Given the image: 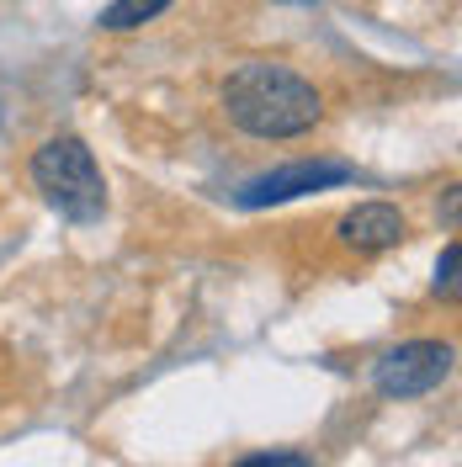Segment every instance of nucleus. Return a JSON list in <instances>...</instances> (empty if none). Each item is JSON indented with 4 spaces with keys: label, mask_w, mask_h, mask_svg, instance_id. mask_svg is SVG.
Segmentation results:
<instances>
[{
    "label": "nucleus",
    "mask_w": 462,
    "mask_h": 467,
    "mask_svg": "<svg viewBox=\"0 0 462 467\" xmlns=\"http://www.w3.org/2000/svg\"><path fill=\"white\" fill-rule=\"evenodd\" d=\"M224 112L250 139H298L324 117V101L288 64H239L224 86Z\"/></svg>",
    "instance_id": "nucleus-1"
},
{
    "label": "nucleus",
    "mask_w": 462,
    "mask_h": 467,
    "mask_svg": "<svg viewBox=\"0 0 462 467\" xmlns=\"http://www.w3.org/2000/svg\"><path fill=\"white\" fill-rule=\"evenodd\" d=\"M32 181L48 202L69 218V223H96L107 213V181H101V165L75 133H58L32 154Z\"/></svg>",
    "instance_id": "nucleus-2"
},
{
    "label": "nucleus",
    "mask_w": 462,
    "mask_h": 467,
    "mask_svg": "<svg viewBox=\"0 0 462 467\" xmlns=\"http://www.w3.org/2000/svg\"><path fill=\"white\" fill-rule=\"evenodd\" d=\"M452 361H457V350L446 340H409V346H394L388 356H377L373 388L383 399H420V393H431L452 378Z\"/></svg>",
    "instance_id": "nucleus-3"
},
{
    "label": "nucleus",
    "mask_w": 462,
    "mask_h": 467,
    "mask_svg": "<svg viewBox=\"0 0 462 467\" xmlns=\"http://www.w3.org/2000/svg\"><path fill=\"white\" fill-rule=\"evenodd\" d=\"M346 181H356V171L341 165V160H298V165L256 175L239 192V207H277L292 202V197H309V192H324V186H346Z\"/></svg>",
    "instance_id": "nucleus-4"
},
{
    "label": "nucleus",
    "mask_w": 462,
    "mask_h": 467,
    "mask_svg": "<svg viewBox=\"0 0 462 467\" xmlns=\"http://www.w3.org/2000/svg\"><path fill=\"white\" fill-rule=\"evenodd\" d=\"M404 234H409L404 213H399V207H388V202H362L356 213H346V218H341V244L362 250V255L399 244Z\"/></svg>",
    "instance_id": "nucleus-5"
},
{
    "label": "nucleus",
    "mask_w": 462,
    "mask_h": 467,
    "mask_svg": "<svg viewBox=\"0 0 462 467\" xmlns=\"http://www.w3.org/2000/svg\"><path fill=\"white\" fill-rule=\"evenodd\" d=\"M165 5H171V0H112V5L101 11V27L107 32H133V27H144V22H154Z\"/></svg>",
    "instance_id": "nucleus-6"
},
{
    "label": "nucleus",
    "mask_w": 462,
    "mask_h": 467,
    "mask_svg": "<svg viewBox=\"0 0 462 467\" xmlns=\"http://www.w3.org/2000/svg\"><path fill=\"white\" fill-rule=\"evenodd\" d=\"M436 297H457V244H446L436 261Z\"/></svg>",
    "instance_id": "nucleus-7"
},
{
    "label": "nucleus",
    "mask_w": 462,
    "mask_h": 467,
    "mask_svg": "<svg viewBox=\"0 0 462 467\" xmlns=\"http://www.w3.org/2000/svg\"><path fill=\"white\" fill-rule=\"evenodd\" d=\"M234 467H314L303 451H256V457H245V462Z\"/></svg>",
    "instance_id": "nucleus-8"
},
{
    "label": "nucleus",
    "mask_w": 462,
    "mask_h": 467,
    "mask_svg": "<svg viewBox=\"0 0 462 467\" xmlns=\"http://www.w3.org/2000/svg\"><path fill=\"white\" fill-rule=\"evenodd\" d=\"M292 5H298V0H292Z\"/></svg>",
    "instance_id": "nucleus-9"
}]
</instances>
